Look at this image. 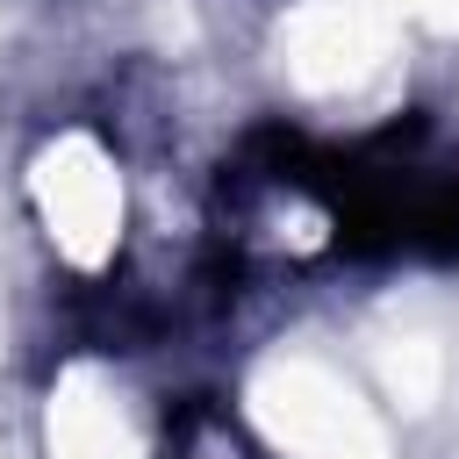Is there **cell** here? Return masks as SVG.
I'll use <instances>...</instances> for the list:
<instances>
[{
	"label": "cell",
	"mask_w": 459,
	"mask_h": 459,
	"mask_svg": "<svg viewBox=\"0 0 459 459\" xmlns=\"http://www.w3.org/2000/svg\"><path fill=\"white\" fill-rule=\"evenodd\" d=\"M423 7H430L437 22H459V0H423Z\"/></svg>",
	"instance_id": "cell-6"
},
{
	"label": "cell",
	"mask_w": 459,
	"mask_h": 459,
	"mask_svg": "<svg viewBox=\"0 0 459 459\" xmlns=\"http://www.w3.org/2000/svg\"><path fill=\"white\" fill-rule=\"evenodd\" d=\"M258 416L301 459H387L380 423L366 416V402L344 380H330L323 366H280L258 387Z\"/></svg>",
	"instance_id": "cell-1"
},
{
	"label": "cell",
	"mask_w": 459,
	"mask_h": 459,
	"mask_svg": "<svg viewBox=\"0 0 459 459\" xmlns=\"http://www.w3.org/2000/svg\"><path fill=\"white\" fill-rule=\"evenodd\" d=\"M430 387H437V351H430L423 337H402V344L387 351V394H402V402L416 409V402H430Z\"/></svg>",
	"instance_id": "cell-5"
},
{
	"label": "cell",
	"mask_w": 459,
	"mask_h": 459,
	"mask_svg": "<svg viewBox=\"0 0 459 459\" xmlns=\"http://www.w3.org/2000/svg\"><path fill=\"white\" fill-rule=\"evenodd\" d=\"M36 186H43V215H50V230H57V244L72 251V258H108V244H115V222H122V186H115V172H108V158L93 151V143H57L50 158H43V172H36Z\"/></svg>",
	"instance_id": "cell-2"
},
{
	"label": "cell",
	"mask_w": 459,
	"mask_h": 459,
	"mask_svg": "<svg viewBox=\"0 0 459 459\" xmlns=\"http://www.w3.org/2000/svg\"><path fill=\"white\" fill-rule=\"evenodd\" d=\"M50 459H136L115 409L86 387H65L57 409H50Z\"/></svg>",
	"instance_id": "cell-4"
},
{
	"label": "cell",
	"mask_w": 459,
	"mask_h": 459,
	"mask_svg": "<svg viewBox=\"0 0 459 459\" xmlns=\"http://www.w3.org/2000/svg\"><path fill=\"white\" fill-rule=\"evenodd\" d=\"M373 50H380V29H373L359 7H344V0L308 7V14L294 22V72L316 79V86H337V79L366 72Z\"/></svg>",
	"instance_id": "cell-3"
}]
</instances>
